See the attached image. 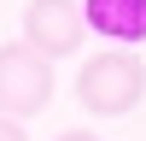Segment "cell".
<instances>
[{
	"instance_id": "6da1fadb",
	"label": "cell",
	"mask_w": 146,
	"mask_h": 141,
	"mask_svg": "<svg viewBox=\"0 0 146 141\" xmlns=\"http://www.w3.org/2000/svg\"><path fill=\"white\" fill-rule=\"evenodd\" d=\"M140 94H146V65L129 47H105V53L82 59L76 70V100L94 117H129L140 106Z\"/></svg>"
},
{
	"instance_id": "7a4b0ae2",
	"label": "cell",
	"mask_w": 146,
	"mask_h": 141,
	"mask_svg": "<svg viewBox=\"0 0 146 141\" xmlns=\"http://www.w3.org/2000/svg\"><path fill=\"white\" fill-rule=\"evenodd\" d=\"M53 100V59H41L29 41L0 47V117H35Z\"/></svg>"
},
{
	"instance_id": "3957f363",
	"label": "cell",
	"mask_w": 146,
	"mask_h": 141,
	"mask_svg": "<svg viewBox=\"0 0 146 141\" xmlns=\"http://www.w3.org/2000/svg\"><path fill=\"white\" fill-rule=\"evenodd\" d=\"M82 35H88V18L76 0H23V41L41 59H70Z\"/></svg>"
},
{
	"instance_id": "277c9868",
	"label": "cell",
	"mask_w": 146,
	"mask_h": 141,
	"mask_svg": "<svg viewBox=\"0 0 146 141\" xmlns=\"http://www.w3.org/2000/svg\"><path fill=\"white\" fill-rule=\"evenodd\" d=\"M82 18L94 35L117 47H140L146 41V0H82Z\"/></svg>"
},
{
	"instance_id": "5b68a950",
	"label": "cell",
	"mask_w": 146,
	"mask_h": 141,
	"mask_svg": "<svg viewBox=\"0 0 146 141\" xmlns=\"http://www.w3.org/2000/svg\"><path fill=\"white\" fill-rule=\"evenodd\" d=\"M0 141H29V129H23L18 117H0Z\"/></svg>"
},
{
	"instance_id": "8992f818",
	"label": "cell",
	"mask_w": 146,
	"mask_h": 141,
	"mask_svg": "<svg viewBox=\"0 0 146 141\" xmlns=\"http://www.w3.org/2000/svg\"><path fill=\"white\" fill-rule=\"evenodd\" d=\"M58 141H100V135H94V129H64Z\"/></svg>"
}]
</instances>
